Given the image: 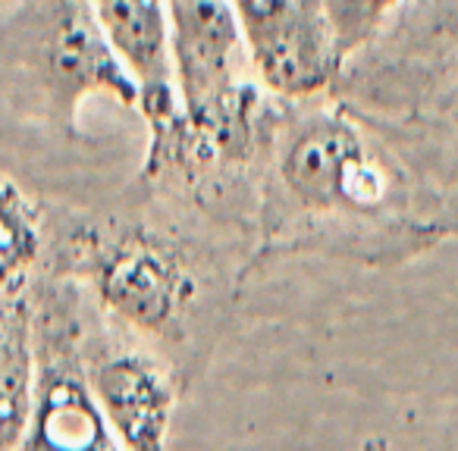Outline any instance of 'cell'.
I'll list each match as a JSON object with an SVG mask.
<instances>
[{"label": "cell", "instance_id": "3", "mask_svg": "<svg viewBox=\"0 0 458 451\" xmlns=\"http://www.w3.org/2000/svg\"><path fill=\"white\" fill-rule=\"evenodd\" d=\"M333 95L361 113L458 220V0H405L345 60Z\"/></svg>", "mask_w": 458, "mask_h": 451}, {"label": "cell", "instance_id": "7", "mask_svg": "<svg viewBox=\"0 0 458 451\" xmlns=\"http://www.w3.org/2000/svg\"><path fill=\"white\" fill-rule=\"evenodd\" d=\"M251 66L274 97L327 95L343 72L327 0H229Z\"/></svg>", "mask_w": 458, "mask_h": 451}, {"label": "cell", "instance_id": "1", "mask_svg": "<svg viewBox=\"0 0 458 451\" xmlns=\"http://www.w3.org/2000/svg\"><path fill=\"white\" fill-rule=\"evenodd\" d=\"M449 238H458L452 210L333 91L270 101L251 276L301 257L395 270Z\"/></svg>", "mask_w": 458, "mask_h": 451}, {"label": "cell", "instance_id": "2", "mask_svg": "<svg viewBox=\"0 0 458 451\" xmlns=\"http://www.w3.org/2000/svg\"><path fill=\"white\" fill-rule=\"evenodd\" d=\"M45 222L41 273L76 282L191 392L251 280V245L135 182L104 210L45 201Z\"/></svg>", "mask_w": 458, "mask_h": 451}, {"label": "cell", "instance_id": "6", "mask_svg": "<svg viewBox=\"0 0 458 451\" xmlns=\"http://www.w3.org/2000/svg\"><path fill=\"white\" fill-rule=\"evenodd\" d=\"M82 348L95 398L123 451L170 448L179 401L189 395L176 370L154 348L110 323L91 298Z\"/></svg>", "mask_w": 458, "mask_h": 451}, {"label": "cell", "instance_id": "11", "mask_svg": "<svg viewBox=\"0 0 458 451\" xmlns=\"http://www.w3.org/2000/svg\"><path fill=\"white\" fill-rule=\"evenodd\" d=\"M405 0H327L343 63L358 54Z\"/></svg>", "mask_w": 458, "mask_h": 451}, {"label": "cell", "instance_id": "10", "mask_svg": "<svg viewBox=\"0 0 458 451\" xmlns=\"http://www.w3.org/2000/svg\"><path fill=\"white\" fill-rule=\"evenodd\" d=\"M45 201L0 172V298L32 286L45 261Z\"/></svg>", "mask_w": 458, "mask_h": 451}, {"label": "cell", "instance_id": "5", "mask_svg": "<svg viewBox=\"0 0 458 451\" xmlns=\"http://www.w3.org/2000/svg\"><path fill=\"white\" fill-rule=\"evenodd\" d=\"M89 298L70 280H32L35 392L20 451H123L85 370Z\"/></svg>", "mask_w": 458, "mask_h": 451}, {"label": "cell", "instance_id": "9", "mask_svg": "<svg viewBox=\"0 0 458 451\" xmlns=\"http://www.w3.org/2000/svg\"><path fill=\"white\" fill-rule=\"evenodd\" d=\"M35 392L32 286L0 298V451H20Z\"/></svg>", "mask_w": 458, "mask_h": 451}, {"label": "cell", "instance_id": "4", "mask_svg": "<svg viewBox=\"0 0 458 451\" xmlns=\"http://www.w3.org/2000/svg\"><path fill=\"white\" fill-rule=\"evenodd\" d=\"M0 57L10 76L32 91L54 132L79 138V113L98 95L123 107L141 104V88L114 41L107 38L91 0H20L0 32Z\"/></svg>", "mask_w": 458, "mask_h": 451}, {"label": "cell", "instance_id": "8", "mask_svg": "<svg viewBox=\"0 0 458 451\" xmlns=\"http://www.w3.org/2000/svg\"><path fill=\"white\" fill-rule=\"evenodd\" d=\"M98 20L116 54L141 88L139 113L145 122H160L179 110L170 60V29L164 0H91Z\"/></svg>", "mask_w": 458, "mask_h": 451}]
</instances>
